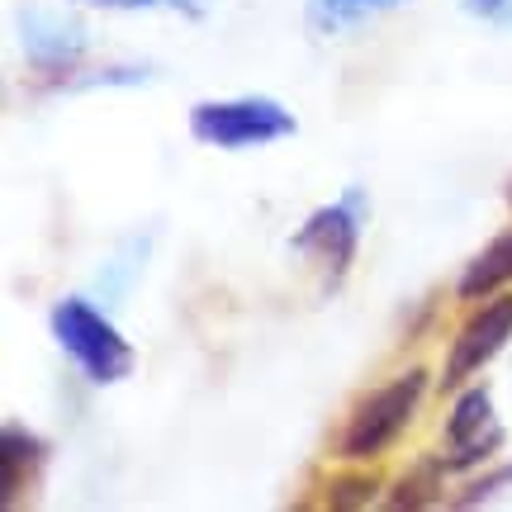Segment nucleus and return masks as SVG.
I'll return each instance as SVG.
<instances>
[{"instance_id":"obj_8","label":"nucleus","mask_w":512,"mask_h":512,"mask_svg":"<svg viewBox=\"0 0 512 512\" xmlns=\"http://www.w3.org/2000/svg\"><path fill=\"white\" fill-rule=\"evenodd\" d=\"M389 5H399V0H309V24L318 34H337V29H347L366 15H380Z\"/></svg>"},{"instance_id":"obj_1","label":"nucleus","mask_w":512,"mask_h":512,"mask_svg":"<svg viewBox=\"0 0 512 512\" xmlns=\"http://www.w3.org/2000/svg\"><path fill=\"white\" fill-rule=\"evenodd\" d=\"M53 332H57V342H62V351L86 370V380L114 384L133 370L128 337L100 309H91L86 299H62L53 309Z\"/></svg>"},{"instance_id":"obj_2","label":"nucleus","mask_w":512,"mask_h":512,"mask_svg":"<svg viewBox=\"0 0 512 512\" xmlns=\"http://www.w3.org/2000/svg\"><path fill=\"white\" fill-rule=\"evenodd\" d=\"M422 389H427V370H408V375H399V380H389L384 389H375V394L351 413L347 432H342V456L347 460L384 456V451L394 446V437L413 422Z\"/></svg>"},{"instance_id":"obj_10","label":"nucleus","mask_w":512,"mask_h":512,"mask_svg":"<svg viewBox=\"0 0 512 512\" xmlns=\"http://www.w3.org/2000/svg\"><path fill=\"white\" fill-rule=\"evenodd\" d=\"M441 494V470L437 465H418L413 475L399 479V489H394V508H422V503H432Z\"/></svg>"},{"instance_id":"obj_12","label":"nucleus","mask_w":512,"mask_h":512,"mask_svg":"<svg viewBox=\"0 0 512 512\" xmlns=\"http://www.w3.org/2000/svg\"><path fill=\"white\" fill-rule=\"evenodd\" d=\"M95 5H119V10H152V5H185V0H95Z\"/></svg>"},{"instance_id":"obj_11","label":"nucleus","mask_w":512,"mask_h":512,"mask_svg":"<svg viewBox=\"0 0 512 512\" xmlns=\"http://www.w3.org/2000/svg\"><path fill=\"white\" fill-rule=\"evenodd\" d=\"M375 489H380V479L375 475H347V479H337V484L328 489V503L332 508H361V503L375 498Z\"/></svg>"},{"instance_id":"obj_9","label":"nucleus","mask_w":512,"mask_h":512,"mask_svg":"<svg viewBox=\"0 0 512 512\" xmlns=\"http://www.w3.org/2000/svg\"><path fill=\"white\" fill-rule=\"evenodd\" d=\"M0 460H5V503H15V494H19V475H29V465H38V456H43V446H38L29 432H19V427H5V437H0Z\"/></svg>"},{"instance_id":"obj_6","label":"nucleus","mask_w":512,"mask_h":512,"mask_svg":"<svg viewBox=\"0 0 512 512\" xmlns=\"http://www.w3.org/2000/svg\"><path fill=\"white\" fill-rule=\"evenodd\" d=\"M503 285H512V233L494 238L465 266V275H460V299H489V294H498Z\"/></svg>"},{"instance_id":"obj_3","label":"nucleus","mask_w":512,"mask_h":512,"mask_svg":"<svg viewBox=\"0 0 512 512\" xmlns=\"http://www.w3.org/2000/svg\"><path fill=\"white\" fill-rule=\"evenodd\" d=\"M190 133L214 147H261L275 138H290L294 119L275 100H209L190 110Z\"/></svg>"},{"instance_id":"obj_4","label":"nucleus","mask_w":512,"mask_h":512,"mask_svg":"<svg viewBox=\"0 0 512 512\" xmlns=\"http://www.w3.org/2000/svg\"><path fill=\"white\" fill-rule=\"evenodd\" d=\"M508 337H512V294H498V299H489V304L456 332L451 356H446V375H441V380L465 384L470 375H479L498 351L508 347Z\"/></svg>"},{"instance_id":"obj_5","label":"nucleus","mask_w":512,"mask_h":512,"mask_svg":"<svg viewBox=\"0 0 512 512\" xmlns=\"http://www.w3.org/2000/svg\"><path fill=\"white\" fill-rule=\"evenodd\" d=\"M356 238H361V223H356V209L347 204H328V209H318L309 223H304V233L294 238L299 252H313L318 261H332V275L347 271L351 252H356Z\"/></svg>"},{"instance_id":"obj_14","label":"nucleus","mask_w":512,"mask_h":512,"mask_svg":"<svg viewBox=\"0 0 512 512\" xmlns=\"http://www.w3.org/2000/svg\"><path fill=\"white\" fill-rule=\"evenodd\" d=\"M508 200H512V190H508Z\"/></svg>"},{"instance_id":"obj_13","label":"nucleus","mask_w":512,"mask_h":512,"mask_svg":"<svg viewBox=\"0 0 512 512\" xmlns=\"http://www.w3.org/2000/svg\"><path fill=\"white\" fill-rule=\"evenodd\" d=\"M479 5H498V0H479Z\"/></svg>"},{"instance_id":"obj_7","label":"nucleus","mask_w":512,"mask_h":512,"mask_svg":"<svg viewBox=\"0 0 512 512\" xmlns=\"http://www.w3.org/2000/svg\"><path fill=\"white\" fill-rule=\"evenodd\" d=\"M479 427H489V394H484V389H470V394L456 403L451 422H446V437H451V446H465V456H456V465L475 460ZM479 456H484V451H479Z\"/></svg>"}]
</instances>
